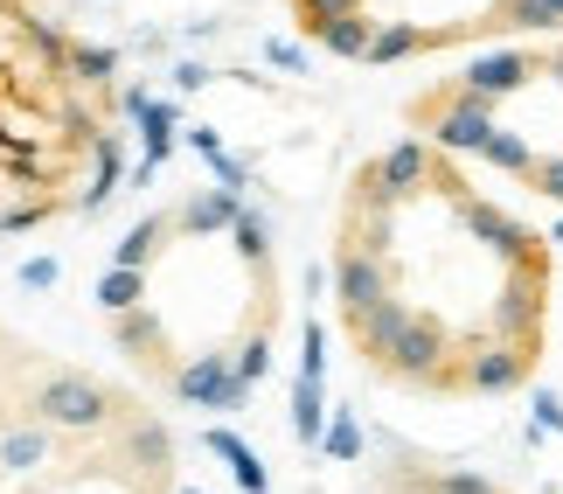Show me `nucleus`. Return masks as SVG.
<instances>
[{
    "label": "nucleus",
    "mask_w": 563,
    "mask_h": 494,
    "mask_svg": "<svg viewBox=\"0 0 563 494\" xmlns=\"http://www.w3.org/2000/svg\"><path fill=\"white\" fill-rule=\"evenodd\" d=\"M21 404H29V418H42L49 432H77V439H104L112 425L140 418L119 391H104V383L84 376V370H35Z\"/></svg>",
    "instance_id": "obj_1"
},
{
    "label": "nucleus",
    "mask_w": 563,
    "mask_h": 494,
    "mask_svg": "<svg viewBox=\"0 0 563 494\" xmlns=\"http://www.w3.org/2000/svg\"><path fill=\"white\" fill-rule=\"evenodd\" d=\"M410 125H424L431 146H445V154H487V140L501 133L494 125V98H473L466 84H445V91H431L410 105Z\"/></svg>",
    "instance_id": "obj_2"
},
{
    "label": "nucleus",
    "mask_w": 563,
    "mask_h": 494,
    "mask_svg": "<svg viewBox=\"0 0 563 494\" xmlns=\"http://www.w3.org/2000/svg\"><path fill=\"white\" fill-rule=\"evenodd\" d=\"M334 293H341V314H369V307H383V299H397V265H389L383 251H362V244L341 238Z\"/></svg>",
    "instance_id": "obj_3"
},
{
    "label": "nucleus",
    "mask_w": 563,
    "mask_h": 494,
    "mask_svg": "<svg viewBox=\"0 0 563 494\" xmlns=\"http://www.w3.org/2000/svg\"><path fill=\"white\" fill-rule=\"evenodd\" d=\"M175 397L181 404H202V411H244V397H251V383L236 376V362L230 355H195L188 370L175 376Z\"/></svg>",
    "instance_id": "obj_4"
},
{
    "label": "nucleus",
    "mask_w": 563,
    "mask_h": 494,
    "mask_svg": "<svg viewBox=\"0 0 563 494\" xmlns=\"http://www.w3.org/2000/svg\"><path fill=\"white\" fill-rule=\"evenodd\" d=\"M536 70H550V56H529V50H487V56H473V63H466V77H460V84H466L473 98H494V105H501L508 91H522Z\"/></svg>",
    "instance_id": "obj_5"
},
{
    "label": "nucleus",
    "mask_w": 563,
    "mask_h": 494,
    "mask_svg": "<svg viewBox=\"0 0 563 494\" xmlns=\"http://www.w3.org/2000/svg\"><path fill=\"white\" fill-rule=\"evenodd\" d=\"M529 362H536V349H522V341H487V349L466 355V391H481V397L515 391L529 376Z\"/></svg>",
    "instance_id": "obj_6"
},
{
    "label": "nucleus",
    "mask_w": 563,
    "mask_h": 494,
    "mask_svg": "<svg viewBox=\"0 0 563 494\" xmlns=\"http://www.w3.org/2000/svg\"><path fill=\"white\" fill-rule=\"evenodd\" d=\"M410 320H418V314H410L404 299H383V307H369V314H349L355 355H369L376 370H383V362H389V349H397V341H404V328H410Z\"/></svg>",
    "instance_id": "obj_7"
},
{
    "label": "nucleus",
    "mask_w": 563,
    "mask_h": 494,
    "mask_svg": "<svg viewBox=\"0 0 563 494\" xmlns=\"http://www.w3.org/2000/svg\"><path fill=\"white\" fill-rule=\"evenodd\" d=\"M49 425L42 418H21V425H8V432H0V466H8V474H35L42 460H49Z\"/></svg>",
    "instance_id": "obj_8"
},
{
    "label": "nucleus",
    "mask_w": 563,
    "mask_h": 494,
    "mask_svg": "<svg viewBox=\"0 0 563 494\" xmlns=\"http://www.w3.org/2000/svg\"><path fill=\"white\" fill-rule=\"evenodd\" d=\"M236 217H244V202H236L230 188H216V196H188L175 209V223L195 230V238H209V230H236Z\"/></svg>",
    "instance_id": "obj_9"
},
{
    "label": "nucleus",
    "mask_w": 563,
    "mask_h": 494,
    "mask_svg": "<svg viewBox=\"0 0 563 494\" xmlns=\"http://www.w3.org/2000/svg\"><path fill=\"white\" fill-rule=\"evenodd\" d=\"M292 439L299 446L328 439V391H320V376H299L292 383Z\"/></svg>",
    "instance_id": "obj_10"
},
{
    "label": "nucleus",
    "mask_w": 563,
    "mask_h": 494,
    "mask_svg": "<svg viewBox=\"0 0 563 494\" xmlns=\"http://www.w3.org/2000/svg\"><path fill=\"white\" fill-rule=\"evenodd\" d=\"M167 230H175V217H140V223L119 238L112 265H125V272H146V265H154V251L167 244Z\"/></svg>",
    "instance_id": "obj_11"
},
{
    "label": "nucleus",
    "mask_w": 563,
    "mask_h": 494,
    "mask_svg": "<svg viewBox=\"0 0 563 494\" xmlns=\"http://www.w3.org/2000/svg\"><path fill=\"white\" fill-rule=\"evenodd\" d=\"M209 446H216V453L230 460V474H236V487H244V494H272V474H265V460H257V453H251V446L236 439V432H209Z\"/></svg>",
    "instance_id": "obj_12"
},
{
    "label": "nucleus",
    "mask_w": 563,
    "mask_h": 494,
    "mask_svg": "<svg viewBox=\"0 0 563 494\" xmlns=\"http://www.w3.org/2000/svg\"><path fill=\"white\" fill-rule=\"evenodd\" d=\"M369 42H376V21L369 14H349V21H334V29L320 35V50H328V56H349V63H369Z\"/></svg>",
    "instance_id": "obj_13"
},
{
    "label": "nucleus",
    "mask_w": 563,
    "mask_h": 494,
    "mask_svg": "<svg viewBox=\"0 0 563 494\" xmlns=\"http://www.w3.org/2000/svg\"><path fill=\"white\" fill-rule=\"evenodd\" d=\"M140 299H146V272H125V265H112V272L98 278V307L112 314V320H119V314H133Z\"/></svg>",
    "instance_id": "obj_14"
},
{
    "label": "nucleus",
    "mask_w": 563,
    "mask_h": 494,
    "mask_svg": "<svg viewBox=\"0 0 563 494\" xmlns=\"http://www.w3.org/2000/svg\"><path fill=\"white\" fill-rule=\"evenodd\" d=\"M349 14H369L362 0H292V21H299V35H328L334 21H349Z\"/></svg>",
    "instance_id": "obj_15"
},
{
    "label": "nucleus",
    "mask_w": 563,
    "mask_h": 494,
    "mask_svg": "<svg viewBox=\"0 0 563 494\" xmlns=\"http://www.w3.org/2000/svg\"><path fill=\"white\" fill-rule=\"evenodd\" d=\"M481 161H487V167H501V175H529V167H536V154H529V140H522V133H494Z\"/></svg>",
    "instance_id": "obj_16"
},
{
    "label": "nucleus",
    "mask_w": 563,
    "mask_h": 494,
    "mask_svg": "<svg viewBox=\"0 0 563 494\" xmlns=\"http://www.w3.org/2000/svg\"><path fill=\"white\" fill-rule=\"evenodd\" d=\"M112 188H119V146H112V140H98V182L84 188V217H98V209L112 202Z\"/></svg>",
    "instance_id": "obj_17"
},
{
    "label": "nucleus",
    "mask_w": 563,
    "mask_h": 494,
    "mask_svg": "<svg viewBox=\"0 0 563 494\" xmlns=\"http://www.w3.org/2000/svg\"><path fill=\"white\" fill-rule=\"evenodd\" d=\"M70 70L84 84H104V77L119 70V50H104V42H77V50H70Z\"/></svg>",
    "instance_id": "obj_18"
},
{
    "label": "nucleus",
    "mask_w": 563,
    "mask_h": 494,
    "mask_svg": "<svg viewBox=\"0 0 563 494\" xmlns=\"http://www.w3.org/2000/svg\"><path fill=\"white\" fill-rule=\"evenodd\" d=\"M328 460H362V425H355V411H334V425H328Z\"/></svg>",
    "instance_id": "obj_19"
},
{
    "label": "nucleus",
    "mask_w": 563,
    "mask_h": 494,
    "mask_svg": "<svg viewBox=\"0 0 563 494\" xmlns=\"http://www.w3.org/2000/svg\"><path fill=\"white\" fill-rule=\"evenodd\" d=\"M424 487H431V494H501L487 474H460V466H439V474H431Z\"/></svg>",
    "instance_id": "obj_20"
},
{
    "label": "nucleus",
    "mask_w": 563,
    "mask_h": 494,
    "mask_svg": "<svg viewBox=\"0 0 563 494\" xmlns=\"http://www.w3.org/2000/svg\"><path fill=\"white\" fill-rule=\"evenodd\" d=\"M536 196H550V202H563V154H536V167L522 175Z\"/></svg>",
    "instance_id": "obj_21"
},
{
    "label": "nucleus",
    "mask_w": 563,
    "mask_h": 494,
    "mask_svg": "<svg viewBox=\"0 0 563 494\" xmlns=\"http://www.w3.org/2000/svg\"><path fill=\"white\" fill-rule=\"evenodd\" d=\"M230 362H236V376H244V383H257V376L272 370V349H265V334H257V341H244V349H236Z\"/></svg>",
    "instance_id": "obj_22"
},
{
    "label": "nucleus",
    "mask_w": 563,
    "mask_h": 494,
    "mask_svg": "<svg viewBox=\"0 0 563 494\" xmlns=\"http://www.w3.org/2000/svg\"><path fill=\"white\" fill-rule=\"evenodd\" d=\"M230 238H236V251H244V257H265V251H272V238H265V223H257L251 209H244V217H236V230H230Z\"/></svg>",
    "instance_id": "obj_23"
},
{
    "label": "nucleus",
    "mask_w": 563,
    "mask_h": 494,
    "mask_svg": "<svg viewBox=\"0 0 563 494\" xmlns=\"http://www.w3.org/2000/svg\"><path fill=\"white\" fill-rule=\"evenodd\" d=\"M56 278H63V265H56V257H29V265H21V286H35V293H49Z\"/></svg>",
    "instance_id": "obj_24"
},
{
    "label": "nucleus",
    "mask_w": 563,
    "mask_h": 494,
    "mask_svg": "<svg viewBox=\"0 0 563 494\" xmlns=\"http://www.w3.org/2000/svg\"><path fill=\"white\" fill-rule=\"evenodd\" d=\"M265 56L278 70H307V50H299V42H265Z\"/></svg>",
    "instance_id": "obj_25"
},
{
    "label": "nucleus",
    "mask_w": 563,
    "mask_h": 494,
    "mask_svg": "<svg viewBox=\"0 0 563 494\" xmlns=\"http://www.w3.org/2000/svg\"><path fill=\"white\" fill-rule=\"evenodd\" d=\"M536 432H563V404L556 397H536Z\"/></svg>",
    "instance_id": "obj_26"
},
{
    "label": "nucleus",
    "mask_w": 563,
    "mask_h": 494,
    "mask_svg": "<svg viewBox=\"0 0 563 494\" xmlns=\"http://www.w3.org/2000/svg\"><path fill=\"white\" fill-rule=\"evenodd\" d=\"M175 84H181V91H202V84H209V70H202V63H181V70H175Z\"/></svg>",
    "instance_id": "obj_27"
},
{
    "label": "nucleus",
    "mask_w": 563,
    "mask_h": 494,
    "mask_svg": "<svg viewBox=\"0 0 563 494\" xmlns=\"http://www.w3.org/2000/svg\"><path fill=\"white\" fill-rule=\"evenodd\" d=\"M543 14H550V29H563V0H543Z\"/></svg>",
    "instance_id": "obj_28"
},
{
    "label": "nucleus",
    "mask_w": 563,
    "mask_h": 494,
    "mask_svg": "<svg viewBox=\"0 0 563 494\" xmlns=\"http://www.w3.org/2000/svg\"><path fill=\"white\" fill-rule=\"evenodd\" d=\"M550 77H556V84H563V50H556V56H550Z\"/></svg>",
    "instance_id": "obj_29"
},
{
    "label": "nucleus",
    "mask_w": 563,
    "mask_h": 494,
    "mask_svg": "<svg viewBox=\"0 0 563 494\" xmlns=\"http://www.w3.org/2000/svg\"><path fill=\"white\" fill-rule=\"evenodd\" d=\"M556 244H563V223H556Z\"/></svg>",
    "instance_id": "obj_30"
},
{
    "label": "nucleus",
    "mask_w": 563,
    "mask_h": 494,
    "mask_svg": "<svg viewBox=\"0 0 563 494\" xmlns=\"http://www.w3.org/2000/svg\"><path fill=\"white\" fill-rule=\"evenodd\" d=\"M181 494H195V487H181Z\"/></svg>",
    "instance_id": "obj_31"
}]
</instances>
